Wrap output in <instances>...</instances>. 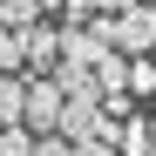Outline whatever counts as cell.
<instances>
[{
    "label": "cell",
    "mask_w": 156,
    "mask_h": 156,
    "mask_svg": "<svg viewBox=\"0 0 156 156\" xmlns=\"http://www.w3.org/2000/svg\"><path fill=\"white\" fill-rule=\"evenodd\" d=\"M149 156H156V149H149Z\"/></svg>",
    "instance_id": "14"
},
{
    "label": "cell",
    "mask_w": 156,
    "mask_h": 156,
    "mask_svg": "<svg viewBox=\"0 0 156 156\" xmlns=\"http://www.w3.org/2000/svg\"><path fill=\"white\" fill-rule=\"evenodd\" d=\"M0 156H34V129L7 122V129H0Z\"/></svg>",
    "instance_id": "8"
},
{
    "label": "cell",
    "mask_w": 156,
    "mask_h": 156,
    "mask_svg": "<svg viewBox=\"0 0 156 156\" xmlns=\"http://www.w3.org/2000/svg\"><path fill=\"white\" fill-rule=\"evenodd\" d=\"M115 143H122V156H149V149H156V122L122 115V122H115Z\"/></svg>",
    "instance_id": "4"
},
{
    "label": "cell",
    "mask_w": 156,
    "mask_h": 156,
    "mask_svg": "<svg viewBox=\"0 0 156 156\" xmlns=\"http://www.w3.org/2000/svg\"><path fill=\"white\" fill-rule=\"evenodd\" d=\"M61 115V88L48 82V75H27V109H20V129H34V136H48Z\"/></svg>",
    "instance_id": "3"
},
{
    "label": "cell",
    "mask_w": 156,
    "mask_h": 156,
    "mask_svg": "<svg viewBox=\"0 0 156 156\" xmlns=\"http://www.w3.org/2000/svg\"><path fill=\"white\" fill-rule=\"evenodd\" d=\"M122 88H129V95H156V61H149V55H129Z\"/></svg>",
    "instance_id": "6"
},
{
    "label": "cell",
    "mask_w": 156,
    "mask_h": 156,
    "mask_svg": "<svg viewBox=\"0 0 156 156\" xmlns=\"http://www.w3.org/2000/svg\"><path fill=\"white\" fill-rule=\"evenodd\" d=\"M41 20V0H0V27H27Z\"/></svg>",
    "instance_id": "7"
},
{
    "label": "cell",
    "mask_w": 156,
    "mask_h": 156,
    "mask_svg": "<svg viewBox=\"0 0 156 156\" xmlns=\"http://www.w3.org/2000/svg\"><path fill=\"white\" fill-rule=\"evenodd\" d=\"M34 156H75V143H68V136H55V129H48V136H34Z\"/></svg>",
    "instance_id": "10"
},
{
    "label": "cell",
    "mask_w": 156,
    "mask_h": 156,
    "mask_svg": "<svg viewBox=\"0 0 156 156\" xmlns=\"http://www.w3.org/2000/svg\"><path fill=\"white\" fill-rule=\"evenodd\" d=\"M75 156H115V143H75Z\"/></svg>",
    "instance_id": "11"
},
{
    "label": "cell",
    "mask_w": 156,
    "mask_h": 156,
    "mask_svg": "<svg viewBox=\"0 0 156 156\" xmlns=\"http://www.w3.org/2000/svg\"><path fill=\"white\" fill-rule=\"evenodd\" d=\"M0 75H20V27H0Z\"/></svg>",
    "instance_id": "9"
},
{
    "label": "cell",
    "mask_w": 156,
    "mask_h": 156,
    "mask_svg": "<svg viewBox=\"0 0 156 156\" xmlns=\"http://www.w3.org/2000/svg\"><path fill=\"white\" fill-rule=\"evenodd\" d=\"M149 102H156V95H149Z\"/></svg>",
    "instance_id": "13"
},
{
    "label": "cell",
    "mask_w": 156,
    "mask_h": 156,
    "mask_svg": "<svg viewBox=\"0 0 156 156\" xmlns=\"http://www.w3.org/2000/svg\"><path fill=\"white\" fill-rule=\"evenodd\" d=\"M109 48H122V55H149V48H156V0H129V7L109 14Z\"/></svg>",
    "instance_id": "1"
},
{
    "label": "cell",
    "mask_w": 156,
    "mask_h": 156,
    "mask_svg": "<svg viewBox=\"0 0 156 156\" xmlns=\"http://www.w3.org/2000/svg\"><path fill=\"white\" fill-rule=\"evenodd\" d=\"M88 7H95V14H115V7H129V0H88Z\"/></svg>",
    "instance_id": "12"
},
{
    "label": "cell",
    "mask_w": 156,
    "mask_h": 156,
    "mask_svg": "<svg viewBox=\"0 0 156 156\" xmlns=\"http://www.w3.org/2000/svg\"><path fill=\"white\" fill-rule=\"evenodd\" d=\"M55 61H61V34L48 20H27L20 27V75H48Z\"/></svg>",
    "instance_id": "2"
},
{
    "label": "cell",
    "mask_w": 156,
    "mask_h": 156,
    "mask_svg": "<svg viewBox=\"0 0 156 156\" xmlns=\"http://www.w3.org/2000/svg\"><path fill=\"white\" fill-rule=\"evenodd\" d=\"M20 109H27V75H0V129L20 122Z\"/></svg>",
    "instance_id": "5"
}]
</instances>
